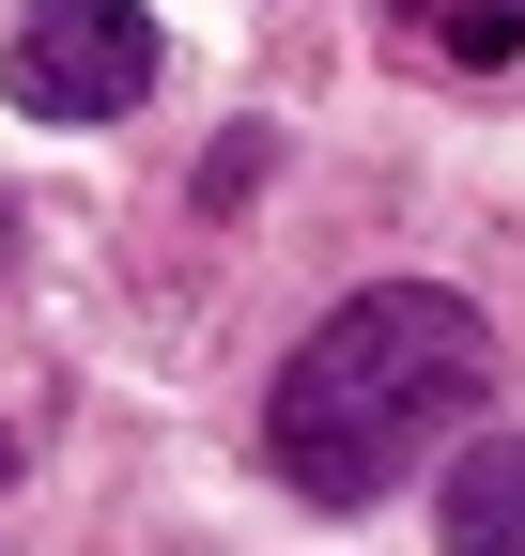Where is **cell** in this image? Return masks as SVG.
<instances>
[{"instance_id":"1","label":"cell","mask_w":525,"mask_h":556,"mask_svg":"<svg viewBox=\"0 0 525 556\" xmlns=\"http://www.w3.org/2000/svg\"><path fill=\"white\" fill-rule=\"evenodd\" d=\"M479 402H495V325L464 294H433V278H371V294H341L294 340L279 402H262V448H279V479L309 510H371Z\"/></svg>"},{"instance_id":"2","label":"cell","mask_w":525,"mask_h":556,"mask_svg":"<svg viewBox=\"0 0 525 556\" xmlns=\"http://www.w3.org/2000/svg\"><path fill=\"white\" fill-rule=\"evenodd\" d=\"M0 78H16L31 124H124L155 78H170V47L140 0H31L16 47H0Z\"/></svg>"},{"instance_id":"3","label":"cell","mask_w":525,"mask_h":556,"mask_svg":"<svg viewBox=\"0 0 525 556\" xmlns=\"http://www.w3.org/2000/svg\"><path fill=\"white\" fill-rule=\"evenodd\" d=\"M448 556H525V433L448 464Z\"/></svg>"},{"instance_id":"4","label":"cell","mask_w":525,"mask_h":556,"mask_svg":"<svg viewBox=\"0 0 525 556\" xmlns=\"http://www.w3.org/2000/svg\"><path fill=\"white\" fill-rule=\"evenodd\" d=\"M0 278H16V201H0Z\"/></svg>"}]
</instances>
